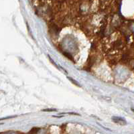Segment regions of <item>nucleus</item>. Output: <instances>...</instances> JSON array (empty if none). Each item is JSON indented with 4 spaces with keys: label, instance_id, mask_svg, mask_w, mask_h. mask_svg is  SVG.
Returning <instances> with one entry per match:
<instances>
[{
    "label": "nucleus",
    "instance_id": "f03ea898",
    "mask_svg": "<svg viewBox=\"0 0 134 134\" xmlns=\"http://www.w3.org/2000/svg\"><path fill=\"white\" fill-rule=\"evenodd\" d=\"M67 79H68V80H69V81H70L72 83H73V84L75 85H76V86H77L78 87H81V85H80V84H79V83H78L77 81H76V80L73 79L72 78L70 77H67Z\"/></svg>",
    "mask_w": 134,
    "mask_h": 134
},
{
    "label": "nucleus",
    "instance_id": "20e7f679",
    "mask_svg": "<svg viewBox=\"0 0 134 134\" xmlns=\"http://www.w3.org/2000/svg\"><path fill=\"white\" fill-rule=\"evenodd\" d=\"M48 58H49V59H50V62H51V63H52V64H53L54 65V66H55L57 68H58V66H57V64H56V63H55V62H54V61H52V59L51 58V57L50 56V55H48Z\"/></svg>",
    "mask_w": 134,
    "mask_h": 134
},
{
    "label": "nucleus",
    "instance_id": "f257e3e1",
    "mask_svg": "<svg viewBox=\"0 0 134 134\" xmlns=\"http://www.w3.org/2000/svg\"><path fill=\"white\" fill-rule=\"evenodd\" d=\"M112 120L113 122L115 123H117L119 125H127V121H125L123 118L120 117H115L114 116L112 117Z\"/></svg>",
    "mask_w": 134,
    "mask_h": 134
},
{
    "label": "nucleus",
    "instance_id": "423d86ee",
    "mask_svg": "<svg viewBox=\"0 0 134 134\" xmlns=\"http://www.w3.org/2000/svg\"><path fill=\"white\" fill-rule=\"evenodd\" d=\"M53 117H58V118L63 117V116H55V115H54Z\"/></svg>",
    "mask_w": 134,
    "mask_h": 134
},
{
    "label": "nucleus",
    "instance_id": "39448f33",
    "mask_svg": "<svg viewBox=\"0 0 134 134\" xmlns=\"http://www.w3.org/2000/svg\"><path fill=\"white\" fill-rule=\"evenodd\" d=\"M16 116H12V117H4V118H2L1 119V120H7V119H8V118H13V117H16Z\"/></svg>",
    "mask_w": 134,
    "mask_h": 134
},
{
    "label": "nucleus",
    "instance_id": "7ed1b4c3",
    "mask_svg": "<svg viewBox=\"0 0 134 134\" xmlns=\"http://www.w3.org/2000/svg\"><path fill=\"white\" fill-rule=\"evenodd\" d=\"M42 111H46V112H50V111H56V109H42Z\"/></svg>",
    "mask_w": 134,
    "mask_h": 134
}]
</instances>
